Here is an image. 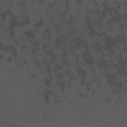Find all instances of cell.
<instances>
[{
  "instance_id": "cell-1",
  "label": "cell",
  "mask_w": 127,
  "mask_h": 127,
  "mask_svg": "<svg viewBox=\"0 0 127 127\" xmlns=\"http://www.w3.org/2000/svg\"><path fill=\"white\" fill-rule=\"evenodd\" d=\"M0 46L3 49H12L17 46V43L15 42L9 29L0 27Z\"/></svg>"
},
{
  "instance_id": "cell-2",
  "label": "cell",
  "mask_w": 127,
  "mask_h": 127,
  "mask_svg": "<svg viewBox=\"0 0 127 127\" xmlns=\"http://www.w3.org/2000/svg\"><path fill=\"white\" fill-rule=\"evenodd\" d=\"M9 13L14 18H17V17L21 16L22 14L26 13V8L24 6V1L23 0H11Z\"/></svg>"
},
{
  "instance_id": "cell-3",
  "label": "cell",
  "mask_w": 127,
  "mask_h": 127,
  "mask_svg": "<svg viewBox=\"0 0 127 127\" xmlns=\"http://www.w3.org/2000/svg\"><path fill=\"white\" fill-rule=\"evenodd\" d=\"M78 5L80 8L86 10L87 12H94L97 9V6L94 0H79Z\"/></svg>"
},
{
  "instance_id": "cell-4",
  "label": "cell",
  "mask_w": 127,
  "mask_h": 127,
  "mask_svg": "<svg viewBox=\"0 0 127 127\" xmlns=\"http://www.w3.org/2000/svg\"><path fill=\"white\" fill-rule=\"evenodd\" d=\"M13 24H14V17L10 13L4 14L2 22H1V27L4 28V29H9L10 30L12 28Z\"/></svg>"
},
{
  "instance_id": "cell-5",
  "label": "cell",
  "mask_w": 127,
  "mask_h": 127,
  "mask_svg": "<svg viewBox=\"0 0 127 127\" xmlns=\"http://www.w3.org/2000/svg\"><path fill=\"white\" fill-rule=\"evenodd\" d=\"M64 61L66 64H77V55L70 49L64 53Z\"/></svg>"
},
{
  "instance_id": "cell-6",
  "label": "cell",
  "mask_w": 127,
  "mask_h": 127,
  "mask_svg": "<svg viewBox=\"0 0 127 127\" xmlns=\"http://www.w3.org/2000/svg\"><path fill=\"white\" fill-rule=\"evenodd\" d=\"M36 11H37V13L40 15V17H41L42 19L46 18V17L49 15V14H48V8L45 7L41 2L37 5V7H36Z\"/></svg>"
},
{
  "instance_id": "cell-7",
  "label": "cell",
  "mask_w": 127,
  "mask_h": 127,
  "mask_svg": "<svg viewBox=\"0 0 127 127\" xmlns=\"http://www.w3.org/2000/svg\"><path fill=\"white\" fill-rule=\"evenodd\" d=\"M90 29H91V32L97 36L99 35H102V30H101V24L100 22H94L92 23L90 26Z\"/></svg>"
},
{
  "instance_id": "cell-8",
  "label": "cell",
  "mask_w": 127,
  "mask_h": 127,
  "mask_svg": "<svg viewBox=\"0 0 127 127\" xmlns=\"http://www.w3.org/2000/svg\"><path fill=\"white\" fill-rule=\"evenodd\" d=\"M2 59L8 60V61L14 60L15 59V54L11 49H4L3 54H2Z\"/></svg>"
},
{
  "instance_id": "cell-9",
  "label": "cell",
  "mask_w": 127,
  "mask_h": 127,
  "mask_svg": "<svg viewBox=\"0 0 127 127\" xmlns=\"http://www.w3.org/2000/svg\"><path fill=\"white\" fill-rule=\"evenodd\" d=\"M58 14L59 15H64L67 11V4L66 3H59V4H55Z\"/></svg>"
},
{
  "instance_id": "cell-10",
  "label": "cell",
  "mask_w": 127,
  "mask_h": 127,
  "mask_svg": "<svg viewBox=\"0 0 127 127\" xmlns=\"http://www.w3.org/2000/svg\"><path fill=\"white\" fill-rule=\"evenodd\" d=\"M126 10H127L126 4H119L116 9V12L119 17H124V16H126Z\"/></svg>"
},
{
  "instance_id": "cell-11",
  "label": "cell",
  "mask_w": 127,
  "mask_h": 127,
  "mask_svg": "<svg viewBox=\"0 0 127 127\" xmlns=\"http://www.w3.org/2000/svg\"><path fill=\"white\" fill-rule=\"evenodd\" d=\"M14 22H15L16 24H19V25H23L24 23L28 22V16H27V14L24 13V14H22L21 16H19V17H17V18H14Z\"/></svg>"
},
{
  "instance_id": "cell-12",
  "label": "cell",
  "mask_w": 127,
  "mask_h": 127,
  "mask_svg": "<svg viewBox=\"0 0 127 127\" xmlns=\"http://www.w3.org/2000/svg\"><path fill=\"white\" fill-rule=\"evenodd\" d=\"M55 4H59V3H66L67 4V0H54Z\"/></svg>"
},
{
  "instance_id": "cell-13",
  "label": "cell",
  "mask_w": 127,
  "mask_h": 127,
  "mask_svg": "<svg viewBox=\"0 0 127 127\" xmlns=\"http://www.w3.org/2000/svg\"><path fill=\"white\" fill-rule=\"evenodd\" d=\"M3 51H4V49H3V48L0 46V59L2 58V54H3Z\"/></svg>"
},
{
  "instance_id": "cell-14",
  "label": "cell",
  "mask_w": 127,
  "mask_h": 127,
  "mask_svg": "<svg viewBox=\"0 0 127 127\" xmlns=\"http://www.w3.org/2000/svg\"><path fill=\"white\" fill-rule=\"evenodd\" d=\"M39 1H40V2H42V1H44V0H39Z\"/></svg>"
}]
</instances>
